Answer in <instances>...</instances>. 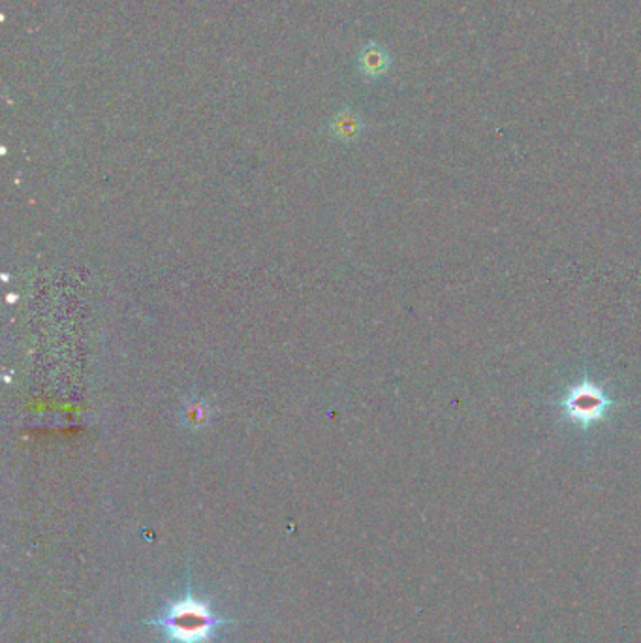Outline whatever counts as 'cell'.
<instances>
[{
    "label": "cell",
    "instance_id": "cell-1",
    "mask_svg": "<svg viewBox=\"0 0 641 643\" xmlns=\"http://www.w3.org/2000/svg\"><path fill=\"white\" fill-rule=\"evenodd\" d=\"M233 623L212 610L207 600L192 594L190 587L183 596L167 602L158 617L145 620V625L160 629L167 643H212L219 629Z\"/></svg>",
    "mask_w": 641,
    "mask_h": 643
},
{
    "label": "cell",
    "instance_id": "cell-2",
    "mask_svg": "<svg viewBox=\"0 0 641 643\" xmlns=\"http://www.w3.org/2000/svg\"><path fill=\"white\" fill-rule=\"evenodd\" d=\"M611 406H615L613 399H609L602 385L591 382L589 376L573 384L564 399H561V409L566 420L580 425L583 431H587L592 423L602 421Z\"/></svg>",
    "mask_w": 641,
    "mask_h": 643
},
{
    "label": "cell",
    "instance_id": "cell-3",
    "mask_svg": "<svg viewBox=\"0 0 641 643\" xmlns=\"http://www.w3.org/2000/svg\"><path fill=\"white\" fill-rule=\"evenodd\" d=\"M363 62H366V67L371 74H378L384 70V67H386V59H384V55L380 53V50H371L366 53V59H363Z\"/></svg>",
    "mask_w": 641,
    "mask_h": 643
}]
</instances>
